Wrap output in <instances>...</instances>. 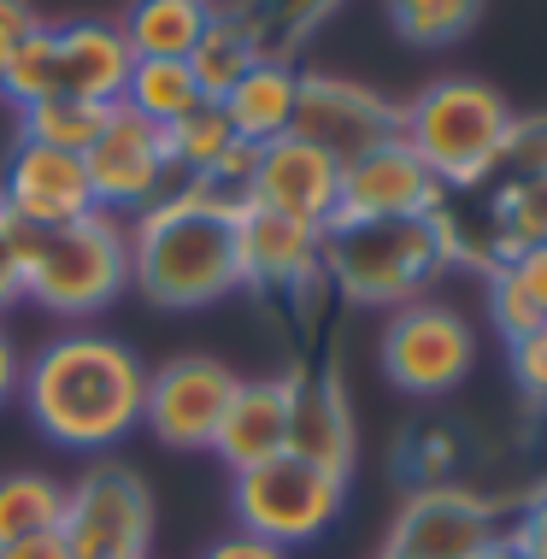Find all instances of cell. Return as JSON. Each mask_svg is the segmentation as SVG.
<instances>
[{
	"label": "cell",
	"mask_w": 547,
	"mask_h": 559,
	"mask_svg": "<svg viewBox=\"0 0 547 559\" xmlns=\"http://www.w3.org/2000/svg\"><path fill=\"white\" fill-rule=\"evenodd\" d=\"M342 501H347V477L318 472L295 453H277V460L230 477V507L241 536H260L283 554L324 536L342 519Z\"/></svg>",
	"instance_id": "cell-6"
},
{
	"label": "cell",
	"mask_w": 547,
	"mask_h": 559,
	"mask_svg": "<svg viewBox=\"0 0 547 559\" xmlns=\"http://www.w3.org/2000/svg\"><path fill=\"white\" fill-rule=\"evenodd\" d=\"M507 271L519 277V289H524L530 300H536V307H542V319H547V241H542V248H524V253H512V260H507Z\"/></svg>",
	"instance_id": "cell-34"
},
{
	"label": "cell",
	"mask_w": 547,
	"mask_h": 559,
	"mask_svg": "<svg viewBox=\"0 0 547 559\" xmlns=\"http://www.w3.org/2000/svg\"><path fill=\"white\" fill-rule=\"evenodd\" d=\"M336 7H342V0H253L248 19L260 24V41H265V53H271V48H288V41H300L307 29H318Z\"/></svg>",
	"instance_id": "cell-30"
},
{
	"label": "cell",
	"mask_w": 547,
	"mask_h": 559,
	"mask_svg": "<svg viewBox=\"0 0 547 559\" xmlns=\"http://www.w3.org/2000/svg\"><path fill=\"white\" fill-rule=\"evenodd\" d=\"M241 377L224 359L206 354H182L171 366L147 371V401H142V425L177 453H201L212 448V436L224 425V406H230Z\"/></svg>",
	"instance_id": "cell-11"
},
{
	"label": "cell",
	"mask_w": 547,
	"mask_h": 559,
	"mask_svg": "<svg viewBox=\"0 0 547 559\" xmlns=\"http://www.w3.org/2000/svg\"><path fill=\"white\" fill-rule=\"evenodd\" d=\"M442 201H448V189L430 177V165L394 135V142L342 165V213L336 218H436Z\"/></svg>",
	"instance_id": "cell-14"
},
{
	"label": "cell",
	"mask_w": 547,
	"mask_h": 559,
	"mask_svg": "<svg viewBox=\"0 0 547 559\" xmlns=\"http://www.w3.org/2000/svg\"><path fill=\"white\" fill-rule=\"evenodd\" d=\"M477 559H530V548L519 536H500V542H489V548H483Z\"/></svg>",
	"instance_id": "cell-40"
},
{
	"label": "cell",
	"mask_w": 547,
	"mask_h": 559,
	"mask_svg": "<svg viewBox=\"0 0 547 559\" xmlns=\"http://www.w3.org/2000/svg\"><path fill=\"white\" fill-rule=\"evenodd\" d=\"M66 519V489L48 472H7L0 477V548L24 536H48Z\"/></svg>",
	"instance_id": "cell-25"
},
{
	"label": "cell",
	"mask_w": 547,
	"mask_h": 559,
	"mask_svg": "<svg viewBox=\"0 0 547 559\" xmlns=\"http://www.w3.org/2000/svg\"><path fill=\"white\" fill-rule=\"evenodd\" d=\"M88 189H95L100 213H118V206H154L165 177H171V154H165V130L135 118L124 107H112L106 130L95 135V147L83 154Z\"/></svg>",
	"instance_id": "cell-13"
},
{
	"label": "cell",
	"mask_w": 547,
	"mask_h": 559,
	"mask_svg": "<svg viewBox=\"0 0 547 559\" xmlns=\"http://www.w3.org/2000/svg\"><path fill=\"white\" fill-rule=\"evenodd\" d=\"M0 559H71V548H66V536H59V531H48V536L7 542V548H0Z\"/></svg>",
	"instance_id": "cell-38"
},
{
	"label": "cell",
	"mask_w": 547,
	"mask_h": 559,
	"mask_svg": "<svg viewBox=\"0 0 547 559\" xmlns=\"http://www.w3.org/2000/svg\"><path fill=\"white\" fill-rule=\"evenodd\" d=\"M512 377H519V389L530 401L547 406V324L536 330V336H524L519 347H512Z\"/></svg>",
	"instance_id": "cell-33"
},
{
	"label": "cell",
	"mask_w": 547,
	"mask_h": 559,
	"mask_svg": "<svg viewBox=\"0 0 547 559\" xmlns=\"http://www.w3.org/2000/svg\"><path fill=\"white\" fill-rule=\"evenodd\" d=\"M530 171H547V118H512V135H507V154H500V183L512 177H530Z\"/></svg>",
	"instance_id": "cell-32"
},
{
	"label": "cell",
	"mask_w": 547,
	"mask_h": 559,
	"mask_svg": "<svg viewBox=\"0 0 547 559\" xmlns=\"http://www.w3.org/2000/svg\"><path fill=\"white\" fill-rule=\"evenodd\" d=\"M260 59H271L265 41H260V24H253L248 12H218L212 7L201 41H194V53H189V71H194V88H201L206 100H224Z\"/></svg>",
	"instance_id": "cell-21"
},
{
	"label": "cell",
	"mask_w": 547,
	"mask_h": 559,
	"mask_svg": "<svg viewBox=\"0 0 547 559\" xmlns=\"http://www.w3.org/2000/svg\"><path fill=\"white\" fill-rule=\"evenodd\" d=\"M295 95H300V71L288 66L283 53H271L218 100V107L230 118L236 142L265 147V142H277V135H288V124H295Z\"/></svg>",
	"instance_id": "cell-20"
},
{
	"label": "cell",
	"mask_w": 547,
	"mask_h": 559,
	"mask_svg": "<svg viewBox=\"0 0 547 559\" xmlns=\"http://www.w3.org/2000/svg\"><path fill=\"white\" fill-rule=\"evenodd\" d=\"M206 19H212L206 0H130L118 36L135 59H189Z\"/></svg>",
	"instance_id": "cell-22"
},
{
	"label": "cell",
	"mask_w": 547,
	"mask_h": 559,
	"mask_svg": "<svg viewBox=\"0 0 547 559\" xmlns=\"http://www.w3.org/2000/svg\"><path fill=\"white\" fill-rule=\"evenodd\" d=\"M442 265L436 218H336L324 230V277L359 307H413Z\"/></svg>",
	"instance_id": "cell-5"
},
{
	"label": "cell",
	"mask_w": 547,
	"mask_h": 559,
	"mask_svg": "<svg viewBox=\"0 0 547 559\" xmlns=\"http://www.w3.org/2000/svg\"><path fill=\"white\" fill-rule=\"evenodd\" d=\"M19 383H24L19 347H12V336L0 330V406H7V401H19Z\"/></svg>",
	"instance_id": "cell-39"
},
{
	"label": "cell",
	"mask_w": 547,
	"mask_h": 559,
	"mask_svg": "<svg viewBox=\"0 0 547 559\" xmlns=\"http://www.w3.org/2000/svg\"><path fill=\"white\" fill-rule=\"evenodd\" d=\"M489 241H495V265H507L512 253L542 248L547 241V171L512 177L495 194V218H489Z\"/></svg>",
	"instance_id": "cell-24"
},
{
	"label": "cell",
	"mask_w": 547,
	"mask_h": 559,
	"mask_svg": "<svg viewBox=\"0 0 547 559\" xmlns=\"http://www.w3.org/2000/svg\"><path fill=\"white\" fill-rule=\"evenodd\" d=\"M201 88H194V71L189 59H135L130 78H124V95H118V107L147 118V124H177L182 112L201 107Z\"/></svg>",
	"instance_id": "cell-23"
},
{
	"label": "cell",
	"mask_w": 547,
	"mask_h": 559,
	"mask_svg": "<svg viewBox=\"0 0 547 559\" xmlns=\"http://www.w3.org/2000/svg\"><path fill=\"white\" fill-rule=\"evenodd\" d=\"M500 507L483 501L460 483H424L401 501L389 524L383 554L389 559H477L489 542H500Z\"/></svg>",
	"instance_id": "cell-8"
},
{
	"label": "cell",
	"mask_w": 547,
	"mask_h": 559,
	"mask_svg": "<svg viewBox=\"0 0 547 559\" xmlns=\"http://www.w3.org/2000/svg\"><path fill=\"white\" fill-rule=\"evenodd\" d=\"M236 147V130L230 118H224L218 100H201L194 112H182L177 124H165V154H171V171H182L194 183V177H206L212 165Z\"/></svg>",
	"instance_id": "cell-27"
},
{
	"label": "cell",
	"mask_w": 547,
	"mask_h": 559,
	"mask_svg": "<svg viewBox=\"0 0 547 559\" xmlns=\"http://www.w3.org/2000/svg\"><path fill=\"white\" fill-rule=\"evenodd\" d=\"M512 135L507 95L477 78H442L401 107V142L430 165L442 189H477L500 171Z\"/></svg>",
	"instance_id": "cell-4"
},
{
	"label": "cell",
	"mask_w": 547,
	"mask_h": 559,
	"mask_svg": "<svg viewBox=\"0 0 547 559\" xmlns=\"http://www.w3.org/2000/svg\"><path fill=\"white\" fill-rule=\"evenodd\" d=\"M0 213H12L19 224H36V230H53V224L100 213V206H95V189H88V171L78 154L19 142L7 159V177H0Z\"/></svg>",
	"instance_id": "cell-16"
},
{
	"label": "cell",
	"mask_w": 547,
	"mask_h": 559,
	"mask_svg": "<svg viewBox=\"0 0 547 559\" xmlns=\"http://www.w3.org/2000/svg\"><path fill=\"white\" fill-rule=\"evenodd\" d=\"M130 66H135V53L124 48L118 24L83 19V24L53 29V95L118 107V95H124Z\"/></svg>",
	"instance_id": "cell-19"
},
{
	"label": "cell",
	"mask_w": 547,
	"mask_h": 559,
	"mask_svg": "<svg viewBox=\"0 0 547 559\" xmlns=\"http://www.w3.org/2000/svg\"><path fill=\"white\" fill-rule=\"evenodd\" d=\"M248 206H265L277 218L312 224V230H330L342 213V165L330 154H318L300 135H277V142L260 147L248 177Z\"/></svg>",
	"instance_id": "cell-12"
},
{
	"label": "cell",
	"mask_w": 547,
	"mask_h": 559,
	"mask_svg": "<svg viewBox=\"0 0 547 559\" xmlns=\"http://www.w3.org/2000/svg\"><path fill=\"white\" fill-rule=\"evenodd\" d=\"M354 406L336 371L295 377V406H288V453L318 465V472H354Z\"/></svg>",
	"instance_id": "cell-18"
},
{
	"label": "cell",
	"mask_w": 547,
	"mask_h": 559,
	"mask_svg": "<svg viewBox=\"0 0 547 559\" xmlns=\"http://www.w3.org/2000/svg\"><path fill=\"white\" fill-rule=\"evenodd\" d=\"M324 277V230L277 218L265 206H236V283L300 295Z\"/></svg>",
	"instance_id": "cell-15"
},
{
	"label": "cell",
	"mask_w": 547,
	"mask_h": 559,
	"mask_svg": "<svg viewBox=\"0 0 547 559\" xmlns=\"http://www.w3.org/2000/svg\"><path fill=\"white\" fill-rule=\"evenodd\" d=\"M0 95H7L19 112L53 95V24H36L19 41V53H12L7 71H0Z\"/></svg>",
	"instance_id": "cell-29"
},
{
	"label": "cell",
	"mask_w": 547,
	"mask_h": 559,
	"mask_svg": "<svg viewBox=\"0 0 547 559\" xmlns=\"http://www.w3.org/2000/svg\"><path fill=\"white\" fill-rule=\"evenodd\" d=\"M201 559H288L283 548H271V542H260V536H224V542H212V548L201 554Z\"/></svg>",
	"instance_id": "cell-37"
},
{
	"label": "cell",
	"mask_w": 547,
	"mask_h": 559,
	"mask_svg": "<svg viewBox=\"0 0 547 559\" xmlns=\"http://www.w3.org/2000/svg\"><path fill=\"white\" fill-rule=\"evenodd\" d=\"M489 312H495V330H500V336H507L512 347H519L524 336H536V330L547 324V319H542V307L519 289V277H512L507 265H495V271H489Z\"/></svg>",
	"instance_id": "cell-31"
},
{
	"label": "cell",
	"mask_w": 547,
	"mask_h": 559,
	"mask_svg": "<svg viewBox=\"0 0 547 559\" xmlns=\"http://www.w3.org/2000/svg\"><path fill=\"white\" fill-rule=\"evenodd\" d=\"M524 519H530V524H542V531H547V489L536 495V501H530V512H524Z\"/></svg>",
	"instance_id": "cell-41"
},
{
	"label": "cell",
	"mask_w": 547,
	"mask_h": 559,
	"mask_svg": "<svg viewBox=\"0 0 547 559\" xmlns=\"http://www.w3.org/2000/svg\"><path fill=\"white\" fill-rule=\"evenodd\" d=\"M389 24L413 48H448L483 19V0H383Z\"/></svg>",
	"instance_id": "cell-28"
},
{
	"label": "cell",
	"mask_w": 547,
	"mask_h": 559,
	"mask_svg": "<svg viewBox=\"0 0 547 559\" xmlns=\"http://www.w3.org/2000/svg\"><path fill=\"white\" fill-rule=\"evenodd\" d=\"M12 224L19 241V265H24V300L59 312V319H95L118 295L130 289V236L124 224H112V213H83L53 230L36 224Z\"/></svg>",
	"instance_id": "cell-3"
},
{
	"label": "cell",
	"mask_w": 547,
	"mask_h": 559,
	"mask_svg": "<svg viewBox=\"0 0 547 559\" xmlns=\"http://www.w3.org/2000/svg\"><path fill=\"white\" fill-rule=\"evenodd\" d=\"M206 7H212V0H206Z\"/></svg>",
	"instance_id": "cell-43"
},
{
	"label": "cell",
	"mask_w": 547,
	"mask_h": 559,
	"mask_svg": "<svg viewBox=\"0 0 547 559\" xmlns=\"http://www.w3.org/2000/svg\"><path fill=\"white\" fill-rule=\"evenodd\" d=\"M71 559H147L154 548V495L130 465H95L66 489L59 519Z\"/></svg>",
	"instance_id": "cell-7"
},
{
	"label": "cell",
	"mask_w": 547,
	"mask_h": 559,
	"mask_svg": "<svg viewBox=\"0 0 547 559\" xmlns=\"http://www.w3.org/2000/svg\"><path fill=\"white\" fill-rule=\"evenodd\" d=\"M130 283L154 307L201 312L236 283V201L201 183L165 194L130 224Z\"/></svg>",
	"instance_id": "cell-2"
},
{
	"label": "cell",
	"mask_w": 547,
	"mask_h": 559,
	"mask_svg": "<svg viewBox=\"0 0 547 559\" xmlns=\"http://www.w3.org/2000/svg\"><path fill=\"white\" fill-rule=\"evenodd\" d=\"M288 135L312 142L318 154H330L336 165L371 154L401 135V107L389 95L347 78H324V71H300V95H295V124Z\"/></svg>",
	"instance_id": "cell-9"
},
{
	"label": "cell",
	"mask_w": 547,
	"mask_h": 559,
	"mask_svg": "<svg viewBox=\"0 0 547 559\" xmlns=\"http://www.w3.org/2000/svg\"><path fill=\"white\" fill-rule=\"evenodd\" d=\"M24 413L59 448L100 453L142 425L147 366L118 336L100 330H66L24 366Z\"/></svg>",
	"instance_id": "cell-1"
},
{
	"label": "cell",
	"mask_w": 547,
	"mask_h": 559,
	"mask_svg": "<svg viewBox=\"0 0 547 559\" xmlns=\"http://www.w3.org/2000/svg\"><path fill=\"white\" fill-rule=\"evenodd\" d=\"M377 559H389V554H377Z\"/></svg>",
	"instance_id": "cell-42"
},
{
	"label": "cell",
	"mask_w": 547,
	"mask_h": 559,
	"mask_svg": "<svg viewBox=\"0 0 547 559\" xmlns=\"http://www.w3.org/2000/svg\"><path fill=\"white\" fill-rule=\"evenodd\" d=\"M24 300V265H19V241H12V224L0 213V312H12Z\"/></svg>",
	"instance_id": "cell-35"
},
{
	"label": "cell",
	"mask_w": 547,
	"mask_h": 559,
	"mask_svg": "<svg viewBox=\"0 0 547 559\" xmlns=\"http://www.w3.org/2000/svg\"><path fill=\"white\" fill-rule=\"evenodd\" d=\"M41 19L29 12V0H0V71H7V59L19 53V41L36 29Z\"/></svg>",
	"instance_id": "cell-36"
},
{
	"label": "cell",
	"mask_w": 547,
	"mask_h": 559,
	"mask_svg": "<svg viewBox=\"0 0 547 559\" xmlns=\"http://www.w3.org/2000/svg\"><path fill=\"white\" fill-rule=\"evenodd\" d=\"M288 406H295V377H241L230 406H224V425L212 436V453L236 472L288 453Z\"/></svg>",
	"instance_id": "cell-17"
},
{
	"label": "cell",
	"mask_w": 547,
	"mask_h": 559,
	"mask_svg": "<svg viewBox=\"0 0 547 559\" xmlns=\"http://www.w3.org/2000/svg\"><path fill=\"white\" fill-rule=\"evenodd\" d=\"M471 359H477V336H471V324L453 307H436V300L394 307V319L383 330V371L394 389L448 395L471 371Z\"/></svg>",
	"instance_id": "cell-10"
},
{
	"label": "cell",
	"mask_w": 547,
	"mask_h": 559,
	"mask_svg": "<svg viewBox=\"0 0 547 559\" xmlns=\"http://www.w3.org/2000/svg\"><path fill=\"white\" fill-rule=\"evenodd\" d=\"M106 118H112V107H100V100L48 95V100H36V107H24L19 142H41V147H59V154L83 159L88 147H95V135L106 130Z\"/></svg>",
	"instance_id": "cell-26"
}]
</instances>
